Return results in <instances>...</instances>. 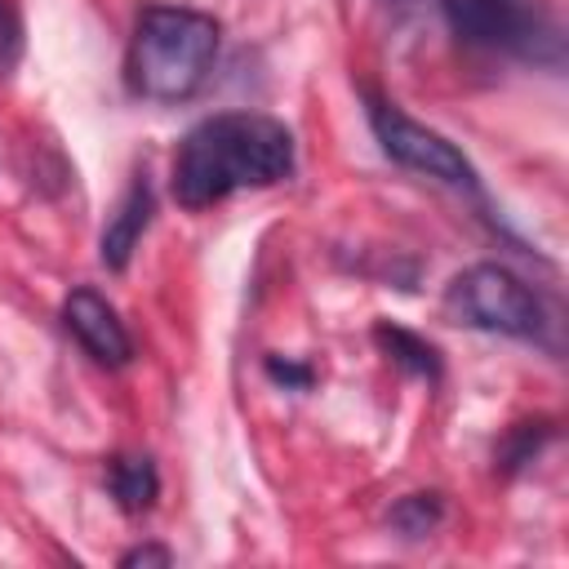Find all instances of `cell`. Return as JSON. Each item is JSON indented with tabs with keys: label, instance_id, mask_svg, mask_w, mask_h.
I'll list each match as a JSON object with an SVG mask.
<instances>
[{
	"label": "cell",
	"instance_id": "cell-6",
	"mask_svg": "<svg viewBox=\"0 0 569 569\" xmlns=\"http://www.w3.org/2000/svg\"><path fill=\"white\" fill-rule=\"evenodd\" d=\"M62 320H67V329L76 333V342H80L98 365H107V369L129 365L133 342H129V333H124L116 307H111L98 289H71L67 302H62Z\"/></svg>",
	"mask_w": 569,
	"mask_h": 569
},
{
	"label": "cell",
	"instance_id": "cell-11",
	"mask_svg": "<svg viewBox=\"0 0 569 569\" xmlns=\"http://www.w3.org/2000/svg\"><path fill=\"white\" fill-rule=\"evenodd\" d=\"M542 440H551V427H547V422H520V427H511V436H507L502 449H498L502 471H516V467L533 462V453L542 449Z\"/></svg>",
	"mask_w": 569,
	"mask_h": 569
},
{
	"label": "cell",
	"instance_id": "cell-13",
	"mask_svg": "<svg viewBox=\"0 0 569 569\" xmlns=\"http://www.w3.org/2000/svg\"><path fill=\"white\" fill-rule=\"evenodd\" d=\"M267 373L276 382H284V387H311V369L307 365H293V360H280V356L267 360Z\"/></svg>",
	"mask_w": 569,
	"mask_h": 569
},
{
	"label": "cell",
	"instance_id": "cell-7",
	"mask_svg": "<svg viewBox=\"0 0 569 569\" xmlns=\"http://www.w3.org/2000/svg\"><path fill=\"white\" fill-rule=\"evenodd\" d=\"M151 209H156L151 182H147V173H138V178L129 182V191L120 196L116 213H111L107 227H102V240H98L102 267H111V271H124V267H129V258H133V249H138V240H142V231H147V222H151Z\"/></svg>",
	"mask_w": 569,
	"mask_h": 569
},
{
	"label": "cell",
	"instance_id": "cell-8",
	"mask_svg": "<svg viewBox=\"0 0 569 569\" xmlns=\"http://www.w3.org/2000/svg\"><path fill=\"white\" fill-rule=\"evenodd\" d=\"M107 485H111V498L120 502V511H129V516H142L160 493V476H156V462L147 453L111 458L107 462Z\"/></svg>",
	"mask_w": 569,
	"mask_h": 569
},
{
	"label": "cell",
	"instance_id": "cell-4",
	"mask_svg": "<svg viewBox=\"0 0 569 569\" xmlns=\"http://www.w3.org/2000/svg\"><path fill=\"white\" fill-rule=\"evenodd\" d=\"M445 18L467 44L533 62H560V31L520 0H445Z\"/></svg>",
	"mask_w": 569,
	"mask_h": 569
},
{
	"label": "cell",
	"instance_id": "cell-10",
	"mask_svg": "<svg viewBox=\"0 0 569 569\" xmlns=\"http://www.w3.org/2000/svg\"><path fill=\"white\" fill-rule=\"evenodd\" d=\"M440 516H445L440 493H409V498H400V502L391 507L387 525H391L400 538H427V533L440 525Z\"/></svg>",
	"mask_w": 569,
	"mask_h": 569
},
{
	"label": "cell",
	"instance_id": "cell-2",
	"mask_svg": "<svg viewBox=\"0 0 569 569\" xmlns=\"http://www.w3.org/2000/svg\"><path fill=\"white\" fill-rule=\"evenodd\" d=\"M218 58V22L196 9H142L129 40V89L151 102L191 98Z\"/></svg>",
	"mask_w": 569,
	"mask_h": 569
},
{
	"label": "cell",
	"instance_id": "cell-14",
	"mask_svg": "<svg viewBox=\"0 0 569 569\" xmlns=\"http://www.w3.org/2000/svg\"><path fill=\"white\" fill-rule=\"evenodd\" d=\"M120 565L124 569H133V565H173V551L169 547H156V542H147V547H129L124 556H120Z\"/></svg>",
	"mask_w": 569,
	"mask_h": 569
},
{
	"label": "cell",
	"instance_id": "cell-3",
	"mask_svg": "<svg viewBox=\"0 0 569 569\" xmlns=\"http://www.w3.org/2000/svg\"><path fill=\"white\" fill-rule=\"evenodd\" d=\"M445 311L453 325L507 333V338H538L542 320H547L533 289L498 262H476V267L458 271L445 289Z\"/></svg>",
	"mask_w": 569,
	"mask_h": 569
},
{
	"label": "cell",
	"instance_id": "cell-12",
	"mask_svg": "<svg viewBox=\"0 0 569 569\" xmlns=\"http://www.w3.org/2000/svg\"><path fill=\"white\" fill-rule=\"evenodd\" d=\"M22 58V18L9 0H0V76H9Z\"/></svg>",
	"mask_w": 569,
	"mask_h": 569
},
{
	"label": "cell",
	"instance_id": "cell-5",
	"mask_svg": "<svg viewBox=\"0 0 569 569\" xmlns=\"http://www.w3.org/2000/svg\"><path fill=\"white\" fill-rule=\"evenodd\" d=\"M369 124H373V138L382 142V151H387L396 164L418 169V173H427V178H440V182H449V187L476 191V169H471V160H467L449 138H440L436 129L409 120L400 107H391V102H382V98H369Z\"/></svg>",
	"mask_w": 569,
	"mask_h": 569
},
{
	"label": "cell",
	"instance_id": "cell-9",
	"mask_svg": "<svg viewBox=\"0 0 569 569\" xmlns=\"http://www.w3.org/2000/svg\"><path fill=\"white\" fill-rule=\"evenodd\" d=\"M373 338H378V347H382L400 369H409V373H418V378H427V382L440 378V351H436L427 338H418V333H409V329H400V325H387V320L373 329Z\"/></svg>",
	"mask_w": 569,
	"mask_h": 569
},
{
	"label": "cell",
	"instance_id": "cell-1",
	"mask_svg": "<svg viewBox=\"0 0 569 569\" xmlns=\"http://www.w3.org/2000/svg\"><path fill=\"white\" fill-rule=\"evenodd\" d=\"M293 173V133L258 111L200 120L173 151V200L209 209L244 187H276Z\"/></svg>",
	"mask_w": 569,
	"mask_h": 569
}]
</instances>
